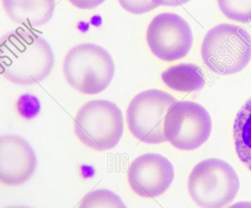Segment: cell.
<instances>
[{"label":"cell","instance_id":"obj_1","mask_svg":"<svg viewBox=\"0 0 251 208\" xmlns=\"http://www.w3.org/2000/svg\"><path fill=\"white\" fill-rule=\"evenodd\" d=\"M54 54L42 36L30 30H12L0 41V66L6 80L20 86L40 83L50 74Z\"/></svg>","mask_w":251,"mask_h":208},{"label":"cell","instance_id":"obj_2","mask_svg":"<svg viewBox=\"0 0 251 208\" xmlns=\"http://www.w3.org/2000/svg\"><path fill=\"white\" fill-rule=\"evenodd\" d=\"M201 56L213 72L220 75L236 74L251 61V35L239 26L218 24L205 35Z\"/></svg>","mask_w":251,"mask_h":208},{"label":"cell","instance_id":"obj_3","mask_svg":"<svg viewBox=\"0 0 251 208\" xmlns=\"http://www.w3.org/2000/svg\"><path fill=\"white\" fill-rule=\"evenodd\" d=\"M63 71L67 83L84 94L101 93L111 84L115 65L102 46L81 44L72 48L64 58Z\"/></svg>","mask_w":251,"mask_h":208},{"label":"cell","instance_id":"obj_4","mask_svg":"<svg viewBox=\"0 0 251 208\" xmlns=\"http://www.w3.org/2000/svg\"><path fill=\"white\" fill-rule=\"evenodd\" d=\"M239 189V177L233 167L217 158L197 164L188 180L189 195L201 208H224L235 199Z\"/></svg>","mask_w":251,"mask_h":208},{"label":"cell","instance_id":"obj_5","mask_svg":"<svg viewBox=\"0 0 251 208\" xmlns=\"http://www.w3.org/2000/svg\"><path fill=\"white\" fill-rule=\"evenodd\" d=\"M123 131V113L111 101H90L81 107L75 118V132L79 140L99 152L115 147Z\"/></svg>","mask_w":251,"mask_h":208},{"label":"cell","instance_id":"obj_6","mask_svg":"<svg viewBox=\"0 0 251 208\" xmlns=\"http://www.w3.org/2000/svg\"><path fill=\"white\" fill-rule=\"evenodd\" d=\"M177 102L170 93L157 89L145 91L136 95L128 105L126 114L131 134L148 144L167 141L164 135L166 116Z\"/></svg>","mask_w":251,"mask_h":208},{"label":"cell","instance_id":"obj_7","mask_svg":"<svg viewBox=\"0 0 251 208\" xmlns=\"http://www.w3.org/2000/svg\"><path fill=\"white\" fill-rule=\"evenodd\" d=\"M211 116L205 108L189 101L177 102L167 114L164 135L167 141L180 150L198 149L209 139Z\"/></svg>","mask_w":251,"mask_h":208},{"label":"cell","instance_id":"obj_8","mask_svg":"<svg viewBox=\"0 0 251 208\" xmlns=\"http://www.w3.org/2000/svg\"><path fill=\"white\" fill-rule=\"evenodd\" d=\"M147 42L155 57L172 62L188 55L193 45V34L184 19L173 13H162L150 23Z\"/></svg>","mask_w":251,"mask_h":208},{"label":"cell","instance_id":"obj_9","mask_svg":"<svg viewBox=\"0 0 251 208\" xmlns=\"http://www.w3.org/2000/svg\"><path fill=\"white\" fill-rule=\"evenodd\" d=\"M174 177L173 164L159 154L148 153L138 157L127 171L132 190L144 198L162 195L171 185Z\"/></svg>","mask_w":251,"mask_h":208},{"label":"cell","instance_id":"obj_10","mask_svg":"<svg viewBox=\"0 0 251 208\" xmlns=\"http://www.w3.org/2000/svg\"><path fill=\"white\" fill-rule=\"evenodd\" d=\"M37 167V158L30 143L21 136L0 138V181L18 186L30 180Z\"/></svg>","mask_w":251,"mask_h":208},{"label":"cell","instance_id":"obj_11","mask_svg":"<svg viewBox=\"0 0 251 208\" xmlns=\"http://www.w3.org/2000/svg\"><path fill=\"white\" fill-rule=\"evenodd\" d=\"M2 5L13 22L30 27L45 25L55 11L54 0H2Z\"/></svg>","mask_w":251,"mask_h":208},{"label":"cell","instance_id":"obj_12","mask_svg":"<svg viewBox=\"0 0 251 208\" xmlns=\"http://www.w3.org/2000/svg\"><path fill=\"white\" fill-rule=\"evenodd\" d=\"M161 79L170 89L186 93L201 90L205 84L202 69L192 64L173 66L163 71Z\"/></svg>","mask_w":251,"mask_h":208},{"label":"cell","instance_id":"obj_13","mask_svg":"<svg viewBox=\"0 0 251 208\" xmlns=\"http://www.w3.org/2000/svg\"><path fill=\"white\" fill-rule=\"evenodd\" d=\"M233 140L239 160L251 171V98L236 115L233 124Z\"/></svg>","mask_w":251,"mask_h":208},{"label":"cell","instance_id":"obj_14","mask_svg":"<svg viewBox=\"0 0 251 208\" xmlns=\"http://www.w3.org/2000/svg\"><path fill=\"white\" fill-rule=\"evenodd\" d=\"M79 208H127L121 198L107 189H98L88 193Z\"/></svg>","mask_w":251,"mask_h":208},{"label":"cell","instance_id":"obj_15","mask_svg":"<svg viewBox=\"0 0 251 208\" xmlns=\"http://www.w3.org/2000/svg\"><path fill=\"white\" fill-rule=\"evenodd\" d=\"M225 17L242 23H251V0H217Z\"/></svg>","mask_w":251,"mask_h":208},{"label":"cell","instance_id":"obj_16","mask_svg":"<svg viewBox=\"0 0 251 208\" xmlns=\"http://www.w3.org/2000/svg\"><path fill=\"white\" fill-rule=\"evenodd\" d=\"M118 2L127 12L136 15L146 14L158 7L152 0H118Z\"/></svg>","mask_w":251,"mask_h":208},{"label":"cell","instance_id":"obj_17","mask_svg":"<svg viewBox=\"0 0 251 208\" xmlns=\"http://www.w3.org/2000/svg\"><path fill=\"white\" fill-rule=\"evenodd\" d=\"M19 110L23 115L31 118L37 114L39 110V103L36 98L31 96H23L19 102Z\"/></svg>","mask_w":251,"mask_h":208},{"label":"cell","instance_id":"obj_18","mask_svg":"<svg viewBox=\"0 0 251 208\" xmlns=\"http://www.w3.org/2000/svg\"><path fill=\"white\" fill-rule=\"evenodd\" d=\"M70 3L73 4L79 9L91 10L103 3L105 0H69Z\"/></svg>","mask_w":251,"mask_h":208},{"label":"cell","instance_id":"obj_19","mask_svg":"<svg viewBox=\"0 0 251 208\" xmlns=\"http://www.w3.org/2000/svg\"><path fill=\"white\" fill-rule=\"evenodd\" d=\"M158 7H177L188 3L190 0H152Z\"/></svg>","mask_w":251,"mask_h":208},{"label":"cell","instance_id":"obj_20","mask_svg":"<svg viewBox=\"0 0 251 208\" xmlns=\"http://www.w3.org/2000/svg\"><path fill=\"white\" fill-rule=\"evenodd\" d=\"M227 208H251V202H237V203L233 204V205H231V206H230Z\"/></svg>","mask_w":251,"mask_h":208},{"label":"cell","instance_id":"obj_21","mask_svg":"<svg viewBox=\"0 0 251 208\" xmlns=\"http://www.w3.org/2000/svg\"><path fill=\"white\" fill-rule=\"evenodd\" d=\"M27 208V207H24V206H15V207H10V208Z\"/></svg>","mask_w":251,"mask_h":208}]
</instances>
